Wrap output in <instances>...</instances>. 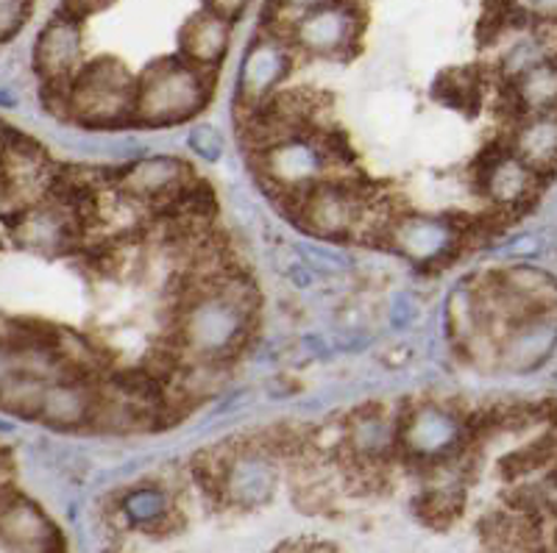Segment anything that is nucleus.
Segmentation results:
<instances>
[{
	"label": "nucleus",
	"mask_w": 557,
	"mask_h": 553,
	"mask_svg": "<svg viewBox=\"0 0 557 553\" xmlns=\"http://www.w3.org/2000/svg\"><path fill=\"white\" fill-rule=\"evenodd\" d=\"M98 403H101V390L96 384H89V378L78 373H70V376L64 373L45 384L37 417L51 428L73 431L87 423H96Z\"/></svg>",
	"instance_id": "nucleus-15"
},
{
	"label": "nucleus",
	"mask_w": 557,
	"mask_h": 553,
	"mask_svg": "<svg viewBox=\"0 0 557 553\" xmlns=\"http://www.w3.org/2000/svg\"><path fill=\"white\" fill-rule=\"evenodd\" d=\"M507 142L539 176L552 173L557 167V112L524 114Z\"/></svg>",
	"instance_id": "nucleus-18"
},
{
	"label": "nucleus",
	"mask_w": 557,
	"mask_h": 553,
	"mask_svg": "<svg viewBox=\"0 0 557 553\" xmlns=\"http://www.w3.org/2000/svg\"><path fill=\"white\" fill-rule=\"evenodd\" d=\"M330 162L332 151L326 137H312V134L278 139L260 151V173L276 192L287 196L290 201L305 196L315 184L326 181Z\"/></svg>",
	"instance_id": "nucleus-5"
},
{
	"label": "nucleus",
	"mask_w": 557,
	"mask_h": 553,
	"mask_svg": "<svg viewBox=\"0 0 557 553\" xmlns=\"http://www.w3.org/2000/svg\"><path fill=\"white\" fill-rule=\"evenodd\" d=\"M201 460V456H198ZM201 476L209 490H215L223 501L240 510H253L273 498L278 485V467L271 448L248 442L228 445L201 460Z\"/></svg>",
	"instance_id": "nucleus-4"
},
{
	"label": "nucleus",
	"mask_w": 557,
	"mask_h": 553,
	"mask_svg": "<svg viewBox=\"0 0 557 553\" xmlns=\"http://www.w3.org/2000/svg\"><path fill=\"white\" fill-rule=\"evenodd\" d=\"M134 106L137 78L117 59L98 56L70 81L62 114L84 128H121L134 126Z\"/></svg>",
	"instance_id": "nucleus-3"
},
{
	"label": "nucleus",
	"mask_w": 557,
	"mask_h": 553,
	"mask_svg": "<svg viewBox=\"0 0 557 553\" xmlns=\"http://www.w3.org/2000/svg\"><path fill=\"white\" fill-rule=\"evenodd\" d=\"M190 148L207 162L223 156V134L215 126H196L190 131Z\"/></svg>",
	"instance_id": "nucleus-26"
},
{
	"label": "nucleus",
	"mask_w": 557,
	"mask_h": 553,
	"mask_svg": "<svg viewBox=\"0 0 557 553\" xmlns=\"http://www.w3.org/2000/svg\"><path fill=\"white\" fill-rule=\"evenodd\" d=\"M212 73L196 67L184 56L159 59L137 76L134 126L173 128L190 123L212 98Z\"/></svg>",
	"instance_id": "nucleus-2"
},
{
	"label": "nucleus",
	"mask_w": 557,
	"mask_h": 553,
	"mask_svg": "<svg viewBox=\"0 0 557 553\" xmlns=\"http://www.w3.org/2000/svg\"><path fill=\"white\" fill-rule=\"evenodd\" d=\"M557 460V440L555 437H539V440L527 442L519 451L507 453L502 460V476L507 481H519V478L532 476L539 470H549L552 462Z\"/></svg>",
	"instance_id": "nucleus-22"
},
{
	"label": "nucleus",
	"mask_w": 557,
	"mask_h": 553,
	"mask_svg": "<svg viewBox=\"0 0 557 553\" xmlns=\"http://www.w3.org/2000/svg\"><path fill=\"white\" fill-rule=\"evenodd\" d=\"M462 495L457 490H430L421 501H418V512L432 526H449L457 515H460Z\"/></svg>",
	"instance_id": "nucleus-24"
},
{
	"label": "nucleus",
	"mask_w": 557,
	"mask_h": 553,
	"mask_svg": "<svg viewBox=\"0 0 557 553\" xmlns=\"http://www.w3.org/2000/svg\"><path fill=\"white\" fill-rule=\"evenodd\" d=\"M228 42H232V20L203 7L178 32V56L212 73L226 59Z\"/></svg>",
	"instance_id": "nucleus-16"
},
{
	"label": "nucleus",
	"mask_w": 557,
	"mask_h": 553,
	"mask_svg": "<svg viewBox=\"0 0 557 553\" xmlns=\"http://www.w3.org/2000/svg\"><path fill=\"white\" fill-rule=\"evenodd\" d=\"M466 239V228L446 217L399 214L385 234V246L412 264L446 262Z\"/></svg>",
	"instance_id": "nucleus-9"
},
{
	"label": "nucleus",
	"mask_w": 557,
	"mask_h": 553,
	"mask_svg": "<svg viewBox=\"0 0 557 553\" xmlns=\"http://www.w3.org/2000/svg\"><path fill=\"white\" fill-rule=\"evenodd\" d=\"M112 3L114 0H64L62 12H67L70 17L84 20V17H89V14L103 12V9H109Z\"/></svg>",
	"instance_id": "nucleus-27"
},
{
	"label": "nucleus",
	"mask_w": 557,
	"mask_h": 553,
	"mask_svg": "<svg viewBox=\"0 0 557 553\" xmlns=\"http://www.w3.org/2000/svg\"><path fill=\"white\" fill-rule=\"evenodd\" d=\"M257 292L248 278L218 273L193 281L190 292L178 306L176 348L196 362H223L240 351L253 328Z\"/></svg>",
	"instance_id": "nucleus-1"
},
{
	"label": "nucleus",
	"mask_w": 557,
	"mask_h": 553,
	"mask_svg": "<svg viewBox=\"0 0 557 553\" xmlns=\"http://www.w3.org/2000/svg\"><path fill=\"white\" fill-rule=\"evenodd\" d=\"M196 181L193 167L176 156H148L114 176V187L134 203L165 209Z\"/></svg>",
	"instance_id": "nucleus-12"
},
{
	"label": "nucleus",
	"mask_w": 557,
	"mask_h": 553,
	"mask_svg": "<svg viewBox=\"0 0 557 553\" xmlns=\"http://www.w3.org/2000/svg\"><path fill=\"white\" fill-rule=\"evenodd\" d=\"M346 448L357 462H382L399 448V417L382 406H362L346 420Z\"/></svg>",
	"instance_id": "nucleus-17"
},
{
	"label": "nucleus",
	"mask_w": 557,
	"mask_h": 553,
	"mask_svg": "<svg viewBox=\"0 0 557 553\" xmlns=\"http://www.w3.org/2000/svg\"><path fill=\"white\" fill-rule=\"evenodd\" d=\"M474 176L482 196L491 198L499 212H516V209L527 206L539 196L541 178H544L532 171L519 153H513L510 142L487 148L480 156V167Z\"/></svg>",
	"instance_id": "nucleus-8"
},
{
	"label": "nucleus",
	"mask_w": 557,
	"mask_h": 553,
	"mask_svg": "<svg viewBox=\"0 0 557 553\" xmlns=\"http://www.w3.org/2000/svg\"><path fill=\"white\" fill-rule=\"evenodd\" d=\"M482 87H485V81H482L480 76H476V70H451V73H446L441 81H437L435 92L441 95V101L449 103V106L455 109H476L482 103Z\"/></svg>",
	"instance_id": "nucleus-23"
},
{
	"label": "nucleus",
	"mask_w": 557,
	"mask_h": 553,
	"mask_svg": "<svg viewBox=\"0 0 557 553\" xmlns=\"http://www.w3.org/2000/svg\"><path fill=\"white\" fill-rule=\"evenodd\" d=\"M293 70V45L276 34H260L248 45L240 64V101L246 109H257L276 95Z\"/></svg>",
	"instance_id": "nucleus-13"
},
{
	"label": "nucleus",
	"mask_w": 557,
	"mask_h": 553,
	"mask_svg": "<svg viewBox=\"0 0 557 553\" xmlns=\"http://www.w3.org/2000/svg\"><path fill=\"white\" fill-rule=\"evenodd\" d=\"M34 0H0V39L12 42L32 17Z\"/></svg>",
	"instance_id": "nucleus-25"
},
{
	"label": "nucleus",
	"mask_w": 557,
	"mask_h": 553,
	"mask_svg": "<svg viewBox=\"0 0 557 553\" xmlns=\"http://www.w3.org/2000/svg\"><path fill=\"white\" fill-rule=\"evenodd\" d=\"M466 426L437 403H421L399 417V451L418 462H444L462 445Z\"/></svg>",
	"instance_id": "nucleus-7"
},
{
	"label": "nucleus",
	"mask_w": 557,
	"mask_h": 553,
	"mask_svg": "<svg viewBox=\"0 0 557 553\" xmlns=\"http://www.w3.org/2000/svg\"><path fill=\"white\" fill-rule=\"evenodd\" d=\"M9 228L20 246L39 253L70 251L76 237H82L84 231L73 212L53 198H45L23 212L9 214Z\"/></svg>",
	"instance_id": "nucleus-14"
},
{
	"label": "nucleus",
	"mask_w": 557,
	"mask_h": 553,
	"mask_svg": "<svg viewBox=\"0 0 557 553\" xmlns=\"http://www.w3.org/2000/svg\"><path fill=\"white\" fill-rule=\"evenodd\" d=\"M0 535L12 551H48L53 540V528L48 517L39 512L37 503L26 498H7L0 515Z\"/></svg>",
	"instance_id": "nucleus-19"
},
{
	"label": "nucleus",
	"mask_w": 557,
	"mask_h": 553,
	"mask_svg": "<svg viewBox=\"0 0 557 553\" xmlns=\"http://www.w3.org/2000/svg\"><path fill=\"white\" fill-rule=\"evenodd\" d=\"M360 37V14L348 0H332L293 20L290 45L307 56H346Z\"/></svg>",
	"instance_id": "nucleus-6"
},
{
	"label": "nucleus",
	"mask_w": 557,
	"mask_h": 553,
	"mask_svg": "<svg viewBox=\"0 0 557 553\" xmlns=\"http://www.w3.org/2000/svg\"><path fill=\"white\" fill-rule=\"evenodd\" d=\"M34 73L42 78L48 89H64L84 67V34L82 20L59 12L48 20V26L39 32L34 42Z\"/></svg>",
	"instance_id": "nucleus-10"
},
{
	"label": "nucleus",
	"mask_w": 557,
	"mask_h": 553,
	"mask_svg": "<svg viewBox=\"0 0 557 553\" xmlns=\"http://www.w3.org/2000/svg\"><path fill=\"white\" fill-rule=\"evenodd\" d=\"M126 520L137 528H157L171 517V498L159 487H137L121 503Z\"/></svg>",
	"instance_id": "nucleus-21"
},
{
	"label": "nucleus",
	"mask_w": 557,
	"mask_h": 553,
	"mask_svg": "<svg viewBox=\"0 0 557 553\" xmlns=\"http://www.w3.org/2000/svg\"><path fill=\"white\" fill-rule=\"evenodd\" d=\"M276 3L282 12H290L296 17H301V14L312 12V9L323 7V3H332V0H276Z\"/></svg>",
	"instance_id": "nucleus-29"
},
{
	"label": "nucleus",
	"mask_w": 557,
	"mask_h": 553,
	"mask_svg": "<svg viewBox=\"0 0 557 553\" xmlns=\"http://www.w3.org/2000/svg\"><path fill=\"white\" fill-rule=\"evenodd\" d=\"M510 101L519 114L557 112V59H541L510 81Z\"/></svg>",
	"instance_id": "nucleus-20"
},
{
	"label": "nucleus",
	"mask_w": 557,
	"mask_h": 553,
	"mask_svg": "<svg viewBox=\"0 0 557 553\" xmlns=\"http://www.w3.org/2000/svg\"><path fill=\"white\" fill-rule=\"evenodd\" d=\"M557 348V312L516 321L496 337L494 365L527 376L546 365Z\"/></svg>",
	"instance_id": "nucleus-11"
},
{
	"label": "nucleus",
	"mask_w": 557,
	"mask_h": 553,
	"mask_svg": "<svg viewBox=\"0 0 557 553\" xmlns=\"http://www.w3.org/2000/svg\"><path fill=\"white\" fill-rule=\"evenodd\" d=\"M203 3H207V9L223 14L226 20H237L243 12H246V7L251 3V0H203Z\"/></svg>",
	"instance_id": "nucleus-28"
}]
</instances>
